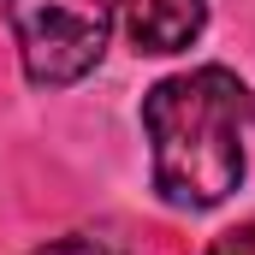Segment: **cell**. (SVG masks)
<instances>
[{
  "label": "cell",
  "instance_id": "obj_5",
  "mask_svg": "<svg viewBox=\"0 0 255 255\" xmlns=\"http://www.w3.org/2000/svg\"><path fill=\"white\" fill-rule=\"evenodd\" d=\"M208 255H255V226H238V232H220Z\"/></svg>",
  "mask_w": 255,
  "mask_h": 255
},
{
  "label": "cell",
  "instance_id": "obj_3",
  "mask_svg": "<svg viewBox=\"0 0 255 255\" xmlns=\"http://www.w3.org/2000/svg\"><path fill=\"white\" fill-rule=\"evenodd\" d=\"M113 12L136 54H184L208 24V0H113Z\"/></svg>",
  "mask_w": 255,
  "mask_h": 255
},
{
  "label": "cell",
  "instance_id": "obj_2",
  "mask_svg": "<svg viewBox=\"0 0 255 255\" xmlns=\"http://www.w3.org/2000/svg\"><path fill=\"white\" fill-rule=\"evenodd\" d=\"M18 36V60L36 89L83 83L113 36V0H0Z\"/></svg>",
  "mask_w": 255,
  "mask_h": 255
},
{
  "label": "cell",
  "instance_id": "obj_4",
  "mask_svg": "<svg viewBox=\"0 0 255 255\" xmlns=\"http://www.w3.org/2000/svg\"><path fill=\"white\" fill-rule=\"evenodd\" d=\"M36 255H130L119 238H107V232H71V238H54V244H42Z\"/></svg>",
  "mask_w": 255,
  "mask_h": 255
},
{
  "label": "cell",
  "instance_id": "obj_1",
  "mask_svg": "<svg viewBox=\"0 0 255 255\" xmlns=\"http://www.w3.org/2000/svg\"><path fill=\"white\" fill-rule=\"evenodd\" d=\"M255 125V89L226 65H196L160 77L142 95V136L154 160V190L178 214L220 208L244 184V136Z\"/></svg>",
  "mask_w": 255,
  "mask_h": 255
}]
</instances>
